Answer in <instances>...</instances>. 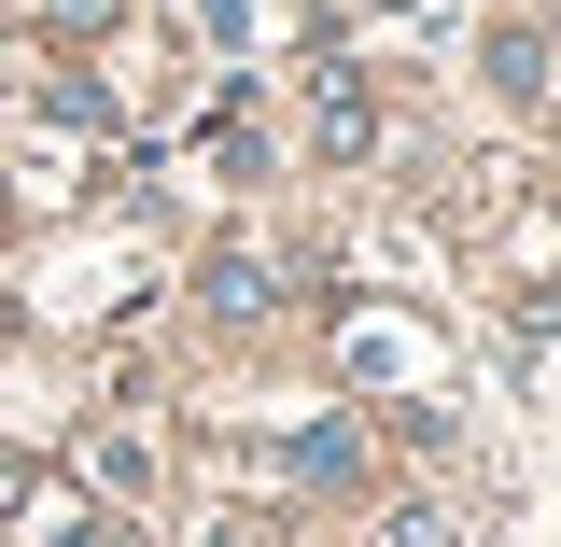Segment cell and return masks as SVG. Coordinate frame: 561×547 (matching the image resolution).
<instances>
[{
    "instance_id": "obj_1",
    "label": "cell",
    "mask_w": 561,
    "mask_h": 547,
    "mask_svg": "<svg viewBox=\"0 0 561 547\" xmlns=\"http://www.w3.org/2000/svg\"><path fill=\"white\" fill-rule=\"evenodd\" d=\"M491 84H505V99H548V84H561V43H548V29H505V43H491Z\"/></svg>"
}]
</instances>
